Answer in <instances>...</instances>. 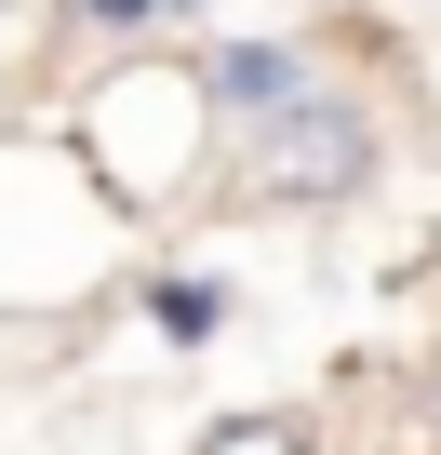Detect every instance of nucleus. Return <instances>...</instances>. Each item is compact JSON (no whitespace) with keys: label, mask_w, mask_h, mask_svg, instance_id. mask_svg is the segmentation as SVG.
Instances as JSON below:
<instances>
[{"label":"nucleus","mask_w":441,"mask_h":455,"mask_svg":"<svg viewBox=\"0 0 441 455\" xmlns=\"http://www.w3.org/2000/svg\"><path fill=\"white\" fill-rule=\"evenodd\" d=\"M134 282V214L81 134H0V308H94Z\"/></svg>","instance_id":"1"},{"label":"nucleus","mask_w":441,"mask_h":455,"mask_svg":"<svg viewBox=\"0 0 441 455\" xmlns=\"http://www.w3.org/2000/svg\"><path fill=\"white\" fill-rule=\"evenodd\" d=\"M81 161L107 174V201L147 228V214H174V201H201L214 174H228V94H214V68L201 54H161V41H134L94 94H81Z\"/></svg>","instance_id":"2"},{"label":"nucleus","mask_w":441,"mask_h":455,"mask_svg":"<svg viewBox=\"0 0 441 455\" xmlns=\"http://www.w3.org/2000/svg\"><path fill=\"white\" fill-rule=\"evenodd\" d=\"M374 161H388V134H374V108L348 81H308L295 108H268V121L228 134V188L268 201V214H335V201L374 188Z\"/></svg>","instance_id":"3"},{"label":"nucleus","mask_w":441,"mask_h":455,"mask_svg":"<svg viewBox=\"0 0 441 455\" xmlns=\"http://www.w3.org/2000/svg\"><path fill=\"white\" fill-rule=\"evenodd\" d=\"M201 68H214V94H228V134H241V121H268V108H295V94L321 81V54H308V41H281V28H268V41H214Z\"/></svg>","instance_id":"4"},{"label":"nucleus","mask_w":441,"mask_h":455,"mask_svg":"<svg viewBox=\"0 0 441 455\" xmlns=\"http://www.w3.org/2000/svg\"><path fill=\"white\" fill-rule=\"evenodd\" d=\"M147 322H161L174 348H201L214 322H228V282H214V268H147Z\"/></svg>","instance_id":"5"},{"label":"nucleus","mask_w":441,"mask_h":455,"mask_svg":"<svg viewBox=\"0 0 441 455\" xmlns=\"http://www.w3.org/2000/svg\"><path fill=\"white\" fill-rule=\"evenodd\" d=\"M187 455H321V442H308V415H281V402H241V415H214Z\"/></svg>","instance_id":"6"},{"label":"nucleus","mask_w":441,"mask_h":455,"mask_svg":"<svg viewBox=\"0 0 441 455\" xmlns=\"http://www.w3.org/2000/svg\"><path fill=\"white\" fill-rule=\"evenodd\" d=\"M187 0H81V28H121V41H161Z\"/></svg>","instance_id":"7"}]
</instances>
